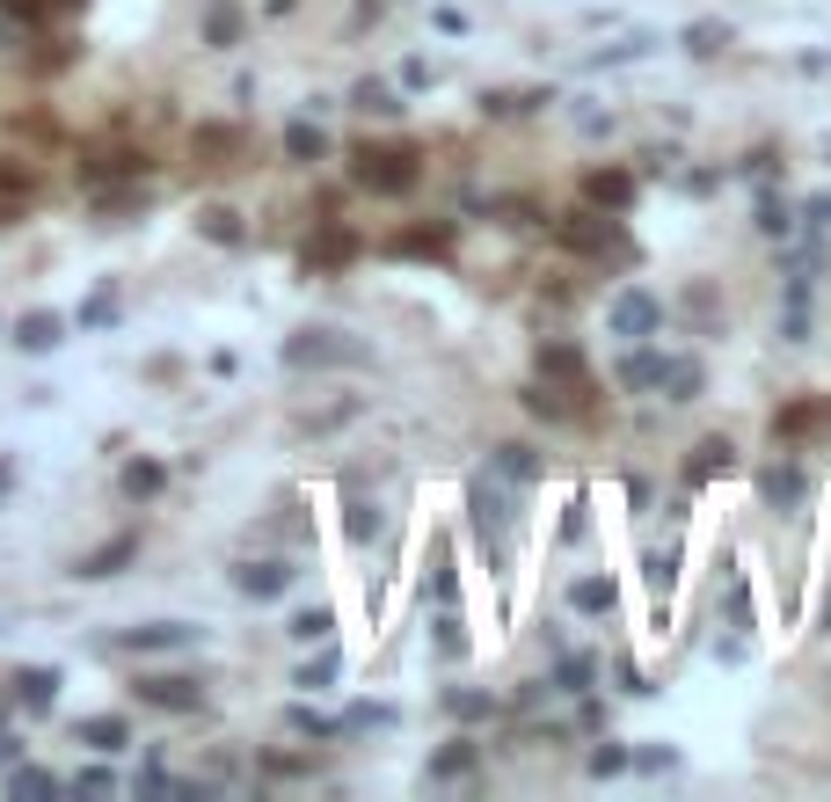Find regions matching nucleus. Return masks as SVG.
Returning a JSON list of instances; mask_svg holds the SVG:
<instances>
[{
	"mask_svg": "<svg viewBox=\"0 0 831 802\" xmlns=\"http://www.w3.org/2000/svg\"><path fill=\"white\" fill-rule=\"evenodd\" d=\"M467 766H474V744H452V752H445L438 766H431V774H438V780H452V774H467Z\"/></svg>",
	"mask_w": 831,
	"mask_h": 802,
	"instance_id": "33",
	"label": "nucleus"
},
{
	"mask_svg": "<svg viewBox=\"0 0 831 802\" xmlns=\"http://www.w3.org/2000/svg\"><path fill=\"white\" fill-rule=\"evenodd\" d=\"M197 234H204V242H241L248 226H241V212H226V205H204V212H197Z\"/></svg>",
	"mask_w": 831,
	"mask_h": 802,
	"instance_id": "18",
	"label": "nucleus"
},
{
	"mask_svg": "<svg viewBox=\"0 0 831 802\" xmlns=\"http://www.w3.org/2000/svg\"><path fill=\"white\" fill-rule=\"evenodd\" d=\"M285 153H293V161H321V153H328V139H321V124H307V118H299L293 132H285Z\"/></svg>",
	"mask_w": 831,
	"mask_h": 802,
	"instance_id": "23",
	"label": "nucleus"
},
{
	"mask_svg": "<svg viewBox=\"0 0 831 802\" xmlns=\"http://www.w3.org/2000/svg\"><path fill=\"white\" fill-rule=\"evenodd\" d=\"M328 628H336V620H328V613H321V606L293 613V642H328Z\"/></svg>",
	"mask_w": 831,
	"mask_h": 802,
	"instance_id": "26",
	"label": "nucleus"
},
{
	"mask_svg": "<svg viewBox=\"0 0 831 802\" xmlns=\"http://www.w3.org/2000/svg\"><path fill=\"white\" fill-rule=\"evenodd\" d=\"M817 423H831V402H803V409H781V416H773V437H809Z\"/></svg>",
	"mask_w": 831,
	"mask_h": 802,
	"instance_id": "17",
	"label": "nucleus"
},
{
	"mask_svg": "<svg viewBox=\"0 0 831 802\" xmlns=\"http://www.w3.org/2000/svg\"><path fill=\"white\" fill-rule=\"evenodd\" d=\"M584 197H591V205H606V212H628V197H635V175H620V169H591Z\"/></svg>",
	"mask_w": 831,
	"mask_h": 802,
	"instance_id": "13",
	"label": "nucleus"
},
{
	"mask_svg": "<svg viewBox=\"0 0 831 802\" xmlns=\"http://www.w3.org/2000/svg\"><path fill=\"white\" fill-rule=\"evenodd\" d=\"M74 788H80V795H102V788H110V766H88V774H80Z\"/></svg>",
	"mask_w": 831,
	"mask_h": 802,
	"instance_id": "37",
	"label": "nucleus"
},
{
	"mask_svg": "<svg viewBox=\"0 0 831 802\" xmlns=\"http://www.w3.org/2000/svg\"><path fill=\"white\" fill-rule=\"evenodd\" d=\"M8 795H59V780H51L45 766H23V758H15V766H8Z\"/></svg>",
	"mask_w": 831,
	"mask_h": 802,
	"instance_id": "21",
	"label": "nucleus"
},
{
	"mask_svg": "<svg viewBox=\"0 0 831 802\" xmlns=\"http://www.w3.org/2000/svg\"><path fill=\"white\" fill-rule=\"evenodd\" d=\"M401 248H409V256H438V248H445V226H431V234H409Z\"/></svg>",
	"mask_w": 831,
	"mask_h": 802,
	"instance_id": "35",
	"label": "nucleus"
},
{
	"mask_svg": "<svg viewBox=\"0 0 831 802\" xmlns=\"http://www.w3.org/2000/svg\"><path fill=\"white\" fill-rule=\"evenodd\" d=\"M612 599H620L612 577H584L576 591H569V606H576V613H612Z\"/></svg>",
	"mask_w": 831,
	"mask_h": 802,
	"instance_id": "20",
	"label": "nucleus"
},
{
	"mask_svg": "<svg viewBox=\"0 0 831 802\" xmlns=\"http://www.w3.org/2000/svg\"><path fill=\"white\" fill-rule=\"evenodd\" d=\"M496 474H511V482H525V474H533V460H525V445H496Z\"/></svg>",
	"mask_w": 831,
	"mask_h": 802,
	"instance_id": "30",
	"label": "nucleus"
},
{
	"mask_svg": "<svg viewBox=\"0 0 831 802\" xmlns=\"http://www.w3.org/2000/svg\"><path fill=\"white\" fill-rule=\"evenodd\" d=\"M700 380H708V372H700L693 358H663V365H657L663 402H700Z\"/></svg>",
	"mask_w": 831,
	"mask_h": 802,
	"instance_id": "10",
	"label": "nucleus"
},
{
	"mask_svg": "<svg viewBox=\"0 0 831 802\" xmlns=\"http://www.w3.org/2000/svg\"><path fill=\"white\" fill-rule=\"evenodd\" d=\"M350 175L380 197H401V190H416L423 169H416V146H358V153H350Z\"/></svg>",
	"mask_w": 831,
	"mask_h": 802,
	"instance_id": "1",
	"label": "nucleus"
},
{
	"mask_svg": "<svg viewBox=\"0 0 831 802\" xmlns=\"http://www.w3.org/2000/svg\"><path fill=\"white\" fill-rule=\"evenodd\" d=\"M110 314H117V292H96V299L80 307V321H110Z\"/></svg>",
	"mask_w": 831,
	"mask_h": 802,
	"instance_id": "36",
	"label": "nucleus"
},
{
	"mask_svg": "<svg viewBox=\"0 0 831 802\" xmlns=\"http://www.w3.org/2000/svg\"><path fill=\"white\" fill-rule=\"evenodd\" d=\"M74 737L88 752H124V744H132V723H124V715H80Z\"/></svg>",
	"mask_w": 831,
	"mask_h": 802,
	"instance_id": "7",
	"label": "nucleus"
},
{
	"mask_svg": "<svg viewBox=\"0 0 831 802\" xmlns=\"http://www.w3.org/2000/svg\"><path fill=\"white\" fill-rule=\"evenodd\" d=\"M0 482H8V467H0Z\"/></svg>",
	"mask_w": 831,
	"mask_h": 802,
	"instance_id": "39",
	"label": "nucleus"
},
{
	"mask_svg": "<svg viewBox=\"0 0 831 802\" xmlns=\"http://www.w3.org/2000/svg\"><path fill=\"white\" fill-rule=\"evenodd\" d=\"M365 358H372L365 343L336 336V329H299V336L285 343V365H293V372H307V365H365Z\"/></svg>",
	"mask_w": 831,
	"mask_h": 802,
	"instance_id": "3",
	"label": "nucleus"
},
{
	"mask_svg": "<svg viewBox=\"0 0 831 802\" xmlns=\"http://www.w3.org/2000/svg\"><path fill=\"white\" fill-rule=\"evenodd\" d=\"M343 526H350V540H372V533H380V510H372V504H350V518H343Z\"/></svg>",
	"mask_w": 831,
	"mask_h": 802,
	"instance_id": "32",
	"label": "nucleus"
},
{
	"mask_svg": "<svg viewBox=\"0 0 831 802\" xmlns=\"http://www.w3.org/2000/svg\"><path fill=\"white\" fill-rule=\"evenodd\" d=\"M736 467V445L730 437H700L693 445V460H685V482H715V474H730Z\"/></svg>",
	"mask_w": 831,
	"mask_h": 802,
	"instance_id": "9",
	"label": "nucleus"
},
{
	"mask_svg": "<svg viewBox=\"0 0 831 802\" xmlns=\"http://www.w3.org/2000/svg\"><path fill=\"white\" fill-rule=\"evenodd\" d=\"M562 242L584 248V256H606V248H620V226H612V219H598V212H569L562 219Z\"/></svg>",
	"mask_w": 831,
	"mask_h": 802,
	"instance_id": "6",
	"label": "nucleus"
},
{
	"mask_svg": "<svg viewBox=\"0 0 831 802\" xmlns=\"http://www.w3.org/2000/svg\"><path fill=\"white\" fill-rule=\"evenodd\" d=\"M234 583H241V599H277V591L293 583V569H285V562H248Z\"/></svg>",
	"mask_w": 831,
	"mask_h": 802,
	"instance_id": "16",
	"label": "nucleus"
},
{
	"mask_svg": "<svg viewBox=\"0 0 831 802\" xmlns=\"http://www.w3.org/2000/svg\"><path fill=\"white\" fill-rule=\"evenodd\" d=\"M620 766H628L620 744H598V752H591V774H620Z\"/></svg>",
	"mask_w": 831,
	"mask_h": 802,
	"instance_id": "34",
	"label": "nucleus"
},
{
	"mask_svg": "<svg viewBox=\"0 0 831 802\" xmlns=\"http://www.w3.org/2000/svg\"><path fill=\"white\" fill-rule=\"evenodd\" d=\"M758 226H766V234H787L795 219H787V205H781V197H758Z\"/></svg>",
	"mask_w": 831,
	"mask_h": 802,
	"instance_id": "31",
	"label": "nucleus"
},
{
	"mask_svg": "<svg viewBox=\"0 0 831 802\" xmlns=\"http://www.w3.org/2000/svg\"><path fill=\"white\" fill-rule=\"evenodd\" d=\"M722 45H730V29H722V23H693V29H685V51H700V59L722 51Z\"/></svg>",
	"mask_w": 831,
	"mask_h": 802,
	"instance_id": "27",
	"label": "nucleus"
},
{
	"mask_svg": "<svg viewBox=\"0 0 831 802\" xmlns=\"http://www.w3.org/2000/svg\"><path fill=\"white\" fill-rule=\"evenodd\" d=\"M350 102H358V110H372V118H394V110H401V96H394L387 81H358V88H350Z\"/></svg>",
	"mask_w": 831,
	"mask_h": 802,
	"instance_id": "22",
	"label": "nucleus"
},
{
	"mask_svg": "<svg viewBox=\"0 0 831 802\" xmlns=\"http://www.w3.org/2000/svg\"><path fill=\"white\" fill-rule=\"evenodd\" d=\"M132 693H139L147 707H175V715H183V707L204 701V679H190V671H139Z\"/></svg>",
	"mask_w": 831,
	"mask_h": 802,
	"instance_id": "4",
	"label": "nucleus"
},
{
	"mask_svg": "<svg viewBox=\"0 0 831 802\" xmlns=\"http://www.w3.org/2000/svg\"><path fill=\"white\" fill-rule=\"evenodd\" d=\"M59 671H45V664H29V671H15V707H29V715H45L51 701H59Z\"/></svg>",
	"mask_w": 831,
	"mask_h": 802,
	"instance_id": "8",
	"label": "nucleus"
},
{
	"mask_svg": "<svg viewBox=\"0 0 831 802\" xmlns=\"http://www.w3.org/2000/svg\"><path fill=\"white\" fill-rule=\"evenodd\" d=\"M132 555H139V533H124V540H110V547H96V555H80L74 577H88V583H96V577H117Z\"/></svg>",
	"mask_w": 831,
	"mask_h": 802,
	"instance_id": "15",
	"label": "nucleus"
},
{
	"mask_svg": "<svg viewBox=\"0 0 831 802\" xmlns=\"http://www.w3.org/2000/svg\"><path fill=\"white\" fill-rule=\"evenodd\" d=\"M15 758H23V737H15V729L0 723V766H15Z\"/></svg>",
	"mask_w": 831,
	"mask_h": 802,
	"instance_id": "38",
	"label": "nucleus"
},
{
	"mask_svg": "<svg viewBox=\"0 0 831 802\" xmlns=\"http://www.w3.org/2000/svg\"><path fill=\"white\" fill-rule=\"evenodd\" d=\"M445 707H452L460 723H482V715H496V701H489V693H445Z\"/></svg>",
	"mask_w": 831,
	"mask_h": 802,
	"instance_id": "28",
	"label": "nucleus"
},
{
	"mask_svg": "<svg viewBox=\"0 0 831 802\" xmlns=\"http://www.w3.org/2000/svg\"><path fill=\"white\" fill-rule=\"evenodd\" d=\"M204 45H241V8H234V0H220V8H212V15H204Z\"/></svg>",
	"mask_w": 831,
	"mask_h": 802,
	"instance_id": "19",
	"label": "nucleus"
},
{
	"mask_svg": "<svg viewBox=\"0 0 831 802\" xmlns=\"http://www.w3.org/2000/svg\"><path fill=\"white\" fill-rule=\"evenodd\" d=\"M336 671H343V656H336V650H321L314 664H299V686H328Z\"/></svg>",
	"mask_w": 831,
	"mask_h": 802,
	"instance_id": "29",
	"label": "nucleus"
},
{
	"mask_svg": "<svg viewBox=\"0 0 831 802\" xmlns=\"http://www.w3.org/2000/svg\"><path fill=\"white\" fill-rule=\"evenodd\" d=\"M539 372H555L569 394H584L591 387V372H584V358L569 350V343H539Z\"/></svg>",
	"mask_w": 831,
	"mask_h": 802,
	"instance_id": "12",
	"label": "nucleus"
},
{
	"mask_svg": "<svg viewBox=\"0 0 831 802\" xmlns=\"http://www.w3.org/2000/svg\"><path fill=\"white\" fill-rule=\"evenodd\" d=\"M350 248H358V242H350L343 226H328V234H321V242L307 248V263H350Z\"/></svg>",
	"mask_w": 831,
	"mask_h": 802,
	"instance_id": "24",
	"label": "nucleus"
},
{
	"mask_svg": "<svg viewBox=\"0 0 831 802\" xmlns=\"http://www.w3.org/2000/svg\"><path fill=\"white\" fill-rule=\"evenodd\" d=\"M612 336H657V329H663V299H657V292H642V285H628V292H620V299H612Z\"/></svg>",
	"mask_w": 831,
	"mask_h": 802,
	"instance_id": "5",
	"label": "nucleus"
},
{
	"mask_svg": "<svg viewBox=\"0 0 831 802\" xmlns=\"http://www.w3.org/2000/svg\"><path fill=\"white\" fill-rule=\"evenodd\" d=\"M15 343H23V350H59V343H66V314H45V307L23 314L15 321Z\"/></svg>",
	"mask_w": 831,
	"mask_h": 802,
	"instance_id": "11",
	"label": "nucleus"
},
{
	"mask_svg": "<svg viewBox=\"0 0 831 802\" xmlns=\"http://www.w3.org/2000/svg\"><path fill=\"white\" fill-rule=\"evenodd\" d=\"M766 496H773V504H795V496H803V467H766Z\"/></svg>",
	"mask_w": 831,
	"mask_h": 802,
	"instance_id": "25",
	"label": "nucleus"
},
{
	"mask_svg": "<svg viewBox=\"0 0 831 802\" xmlns=\"http://www.w3.org/2000/svg\"><path fill=\"white\" fill-rule=\"evenodd\" d=\"M117 489L132 496V504H147V496H161V489H169V467H161V460H124Z\"/></svg>",
	"mask_w": 831,
	"mask_h": 802,
	"instance_id": "14",
	"label": "nucleus"
},
{
	"mask_svg": "<svg viewBox=\"0 0 831 802\" xmlns=\"http://www.w3.org/2000/svg\"><path fill=\"white\" fill-rule=\"evenodd\" d=\"M190 642H204V628H190V620H139V628H117V634H102V650H117V656L190 650Z\"/></svg>",
	"mask_w": 831,
	"mask_h": 802,
	"instance_id": "2",
	"label": "nucleus"
}]
</instances>
